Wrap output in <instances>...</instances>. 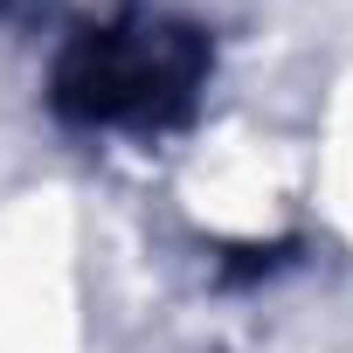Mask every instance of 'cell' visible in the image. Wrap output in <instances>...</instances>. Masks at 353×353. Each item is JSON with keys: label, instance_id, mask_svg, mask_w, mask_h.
<instances>
[{"label": "cell", "instance_id": "cell-1", "mask_svg": "<svg viewBox=\"0 0 353 353\" xmlns=\"http://www.w3.org/2000/svg\"><path fill=\"white\" fill-rule=\"evenodd\" d=\"M194 42L181 28H104L63 63V104L83 118H152L194 83Z\"/></svg>", "mask_w": 353, "mask_h": 353}]
</instances>
